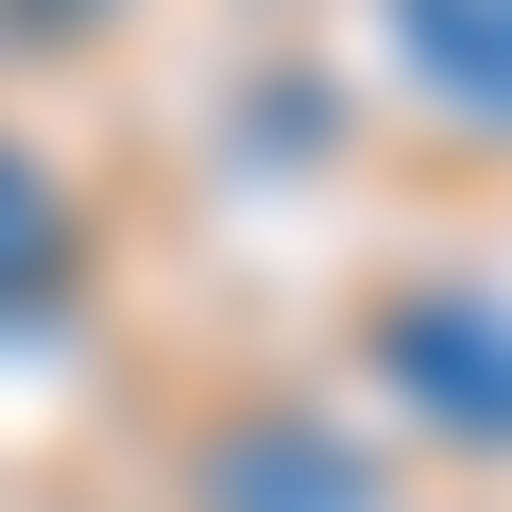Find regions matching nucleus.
Returning <instances> with one entry per match:
<instances>
[{"label": "nucleus", "mask_w": 512, "mask_h": 512, "mask_svg": "<svg viewBox=\"0 0 512 512\" xmlns=\"http://www.w3.org/2000/svg\"><path fill=\"white\" fill-rule=\"evenodd\" d=\"M69 291V205L35 188V154H0V342Z\"/></svg>", "instance_id": "nucleus-3"}, {"label": "nucleus", "mask_w": 512, "mask_h": 512, "mask_svg": "<svg viewBox=\"0 0 512 512\" xmlns=\"http://www.w3.org/2000/svg\"><path fill=\"white\" fill-rule=\"evenodd\" d=\"M376 18H393V69H410L444 120L512 137V0H376Z\"/></svg>", "instance_id": "nucleus-1"}, {"label": "nucleus", "mask_w": 512, "mask_h": 512, "mask_svg": "<svg viewBox=\"0 0 512 512\" xmlns=\"http://www.w3.org/2000/svg\"><path fill=\"white\" fill-rule=\"evenodd\" d=\"M393 376L427 393V427L512 444V308H393Z\"/></svg>", "instance_id": "nucleus-2"}]
</instances>
